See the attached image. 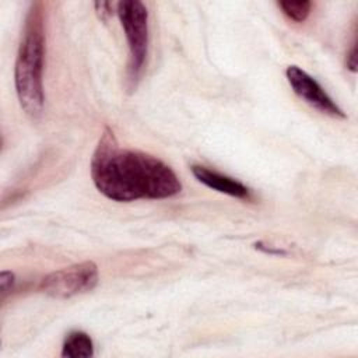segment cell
I'll return each mask as SVG.
<instances>
[{"mask_svg":"<svg viewBox=\"0 0 358 358\" xmlns=\"http://www.w3.org/2000/svg\"><path fill=\"white\" fill-rule=\"evenodd\" d=\"M91 176L96 189L115 201L166 199L182 190L176 173L159 158L137 151L122 150L106 127L91 161Z\"/></svg>","mask_w":358,"mask_h":358,"instance_id":"cell-1","label":"cell"},{"mask_svg":"<svg viewBox=\"0 0 358 358\" xmlns=\"http://www.w3.org/2000/svg\"><path fill=\"white\" fill-rule=\"evenodd\" d=\"M43 59H45V15L43 4H31L22 38L20 42L14 81L21 108L31 117H38L43 109Z\"/></svg>","mask_w":358,"mask_h":358,"instance_id":"cell-2","label":"cell"},{"mask_svg":"<svg viewBox=\"0 0 358 358\" xmlns=\"http://www.w3.org/2000/svg\"><path fill=\"white\" fill-rule=\"evenodd\" d=\"M116 13L129 45V81L136 85L148 52V11L138 0H123L116 4Z\"/></svg>","mask_w":358,"mask_h":358,"instance_id":"cell-3","label":"cell"},{"mask_svg":"<svg viewBox=\"0 0 358 358\" xmlns=\"http://www.w3.org/2000/svg\"><path fill=\"white\" fill-rule=\"evenodd\" d=\"M98 267L92 262L77 263L56 270L41 281V291L57 299L71 298L94 289L98 284Z\"/></svg>","mask_w":358,"mask_h":358,"instance_id":"cell-4","label":"cell"},{"mask_svg":"<svg viewBox=\"0 0 358 358\" xmlns=\"http://www.w3.org/2000/svg\"><path fill=\"white\" fill-rule=\"evenodd\" d=\"M285 76L294 92L299 98H302L305 102H308L322 113H326L334 117H341V119L345 117L344 112L327 95V92L322 88V85L306 71H303L298 66H289L285 70Z\"/></svg>","mask_w":358,"mask_h":358,"instance_id":"cell-5","label":"cell"},{"mask_svg":"<svg viewBox=\"0 0 358 358\" xmlns=\"http://www.w3.org/2000/svg\"><path fill=\"white\" fill-rule=\"evenodd\" d=\"M192 172L199 182H201L210 189H214L217 192H221L238 199H246V200L250 199V190L245 185H242L241 182L229 176H225L222 173H218L215 171H211L200 165H193Z\"/></svg>","mask_w":358,"mask_h":358,"instance_id":"cell-6","label":"cell"},{"mask_svg":"<svg viewBox=\"0 0 358 358\" xmlns=\"http://www.w3.org/2000/svg\"><path fill=\"white\" fill-rule=\"evenodd\" d=\"M94 355V343L84 331H71L62 348V357L67 358H90Z\"/></svg>","mask_w":358,"mask_h":358,"instance_id":"cell-7","label":"cell"},{"mask_svg":"<svg viewBox=\"0 0 358 358\" xmlns=\"http://www.w3.org/2000/svg\"><path fill=\"white\" fill-rule=\"evenodd\" d=\"M278 7L282 10V13L291 18L295 22H302L308 18L310 13L312 3L308 0H299V1H291V0H284L278 1Z\"/></svg>","mask_w":358,"mask_h":358,"instance_id":"cell-8","label":"cell"},{"mask_svg":"<svg viewBox=\"0 0 358 358\" xmlns=\"http://www.w3.org/2000/svg\"><path fill=\"white\" fill-rule=\"evenodd\" d=\"M14 284V274L11 271L3 270L0 273V292H1V298H4V295L11 289Z\"/></svg>","mask_w":358,"mask_h":358,"instance_id":"cell-9","label":"cell"},{"mask_svg":"<svg viewBox=\"0 0 358 358\" xmlns=\"http://www.w3.org/2000/svg\"><path fill=\"white\" fill-rule=\"evenodd\" d=\"M95 11L98 14V17L103 21H106L110 15H112V10H113V4L109 1H96L95 4Z\"/></svg>","mask_w":358,"mask_h":358,"instance_id":"cell-10","label":"cell"},{"mask_svg":"<svg viewBox=\"0 0 358 358\" xmlns=\"http://www.w3.org/2000/svg\"><path fill=\"white\" fill-rule=\"evenodd\" d=\"M347 67L351 70V71H355L357 70V45L354 43L352 49L350 50V53L347 55Z\"/></svg>","mask_w":358,"mask_h":358,"instance_id":"cell-11","label":"cell"},{"mask_svg":"<svg viewBox=\"0 0 358 358\" xmlns=\"http://www.w3.org/2000/svg\"><path fill=\"white\" fill-rule=\"evenodd\" d=\"M255 246H256V249H259V250H262V252H264V253H270V255H285V250H282V249L266 248L262 242H257Z\"/></svg>","mask_w":358,"mask_h":358,"instance_id":"cell-12","label":"cell"}]
</instances>
